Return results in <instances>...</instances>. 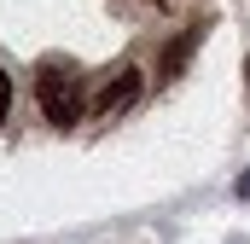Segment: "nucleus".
Masks as SVG:
<instances>
[{
  "instance_id": "3",
  "label": "nucleus",
  "mask_w": 250,
  "mask_h": 244,
  "mask_svg": "<svg viewBox=\"0 0 250 244\" xmlns=\"http://www.w3.org/2000/svg\"><path fill=\"white\" fill-rule=\"evenodd\" d=\"M198 41H204V29H187V35H181V41L169 47V59H163V76H181V70H187V59H192V47H198Z\"/></svg>"
},
{
  "instance_id": "2",
  "label": "nucleus",
  "mask_w": 250,
  "mask_h": 244,
  "mask_svg": "<svg viewBox=\"0 0 250 244\" xmlns=\"http://www.w3.org/2000/svg\"><path fill=\"white\" fill-rule=\"evenodd\" d=\"M134 99H140V70H117L99 93H93V117L99 122H117L134 111Z\"/></svg>"
},
{
  "instance_id": "4",
  "label": "nucleus",
  "mask_w": 250,
  "mask_h": 244,
  "mask_svg": "<svg viewBox=\"0 0 250 244\" xmlns=\"http://www.w3.org/2000/svg\"><path fill=\"white\" fill-rule=\"evenodd\" d=\"M6 111H12V76L0 70V122H6Z\"/></svg>"
},
{
  "instance_id": "6",
  "label": "nucleus",
  "mask_w": 250,
  "mask_h": 244,
  "mask_svg": "<svg viewBox=\"0 0 250 244\" xmlns=\"http://www.w3.org/2000/svg\"><path fill=\"white\" fill-rule=\"evenodd\" d=\"M245 76H250V64H245Z\"/></svg>"
},
{
  "instance_id": "1",
  "label": "nucleus",
  "mask_w": 250,
  "mask_h": 244,
  "mask_svg": "<svg viewBox=\"0 0 250 244\" xmlns=\"http://www.w3.org/2000/svg\"><path fill=\"white\" fill-rule=\"evenodd\" d=\"M35 99H41V117L70 128V122L82 117V81L64 70V64H47L41 76H35Z\"/></svg>"
},
{
  "instance_id": "5",
  "label": "nucleus",
  "mask_w": 250,
  "mask_h": 244,
  "mask_svg": "<svg viewBox=\"0 0 250 244\" xmlns=\"http://www.w3.org/2000/svg\"><path fill=\"white\" fill-rule=\"evenodd\" d=\"M239 198H250V175H245V181H239Z\"/></svg>"
}]
</instances>
